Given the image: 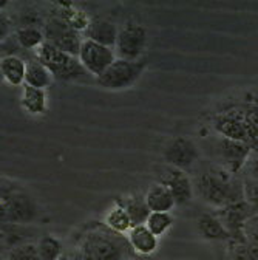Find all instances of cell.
Returning a JSON list of instances; mask_svg holds the SVG:
<instances>
[{"instance_id":"29","label":"cell","mask_w":258,"mask_h":260,"mask_svg":"<svg viewBox=\"0 0 258 260\" xmlns=\"http://www.w3.org/2000/svg\"><path fill=\"white\" fill-rule=\"evenodd\" d=\"M11 26H13V20L8 16V13H5L4 10H0V45H2L11 32Z\"/></svg>"},{"instance_id":"10","label":"cell","mask_w":258,"mask_h":260,"mask_svg":"<svg viewBox=\"0 0 258 260\" xmlns=\"http://www.w3.org/2000/svg\"><path fill=\"white\" fill-rule=\"evenodd\" d=\"M78 59L84 67V70L96 79V78H99L118 57L113 48L84 39Z\"/></svg>"},{"instance_id":"13","label":"cell","mask_w":258,"mask_h":260,"mask_svg":"<svg viewBox=\"0 0 258 260\" xmlns=\"http://www.w3.org/2000/svg\"><path fill=\"white\" fill-rule=\"evenodd\" d=\"M118 31H119V26L115 22L104 19V17H93L88 28L84 32V39L115 48V44L118 39Z\"/></svg>"},{"instance_id":"16","label":"cell","mask_w":258,"mask_h":260,"mask_svg":"<svg viewBox=\"0 0 258 260\" xmlns=\"http://www.w3.org/2000/svg\"><path fill=\"white\" fill-rule=\"evenodd\" d=\"M20 107L29 116H42L48 109V96L47 90L29 87L26 84L22 85L20 93Z\"/></svg>"},{"instance_id":"26","label":"cell","mask_w":258,"mask_h":260,"mask_svg":"<svg viewBox=\"0 0 258 260\" xmlns=\"http://www.w3.org/2000/svg\"><path fill=\"white\" fill-rule=\"evenodd\" d=\"M36 246H38L41 260H59V257L62 254V242L51 234L41 237L38 240Z\"/></svg>"},{"instance_id":"22","label":"cell","mask_w":258,"mask_h":260,"mask_svg":"<svg viewBox=\"0 0 258 260\" xmlns=\"http://www.w3.org/2000/svg\"><path fill=\"white\" fill-rule=\"evenodd\" d=\"M14 39L22 50L38 51L45 44L44 29L38 26H23L14 31Z\"/></svg>"},{"instance_id":"9","label":"cell","mask_w":258,"mask_h":260,"mask_svg":"<svg viewBox=\"0 0 258 260\" xmlns=\"http://www.w3.org/2000/svg\"><path fill=\"white\" fill-rule=\"evenodd\" d=\"M163 158L167 166L189 172L198 165L200 149L195 144V141L190 138L175 137L166 144Z\"/></svg>"},{"instance_id":"11","label":"cell","mask_w":258,"mask_h":260,"mask_svg":"<svg viewBox=\"0 0 258 260\" xmlns=\"http://www.w3.org/2000/svg\"><path fill=\"white\" fill-rule=\"evenodd\" d=\"M212 127L218 137L250 144L249 134H247L246 125L243 122L241 106L229 107V109L215 113L212 118Z\"/></svg>"},{"instance_id":"8","label":"cell","mask_w":258,"mask_h":260,"mask_svg":"<svg viewBox=\"0 0 258 260\" xmlns=\"http://www.w3.org/2000/svg\"><path fill=\"white\" fill-rule=\"evenodd\" d=\"M250 152H252V146L249 143L234 141L218 135L215 138V144H213L215 165L221 166L223 169L234 175L243 171Z\"/></svg>"},{"instance_id":"2","label":"cell","mask_w":258,"mask_h":260,"mask_svg":"<svg viewBox=\"0 0 258 260\" xmlns=\"http://www.w3.org/2000/svg\"><path fill=\"white\" fill-rule=\"evenodd\" d=\"M38 215L31 195L8 181H0V224H28Z\"/></svg>"},{"instance_id":"25","label":"cell","mask_w":258,"mask_h":260,"mask_svg":"<svg viewBox=\"0 0 258 260\" xmlns=\"http://www.w3.org/2000/svg\"><path fill=\"white\" fill-rule=\"evenodd\" d=\"M243 122L250 138V144L258 140V100H249L241 106Z\"/></svg>"},{"instance_id":"20","label":"cell","mask_w":258,"mask_h":260,"mask_svg":"<svg viewBox=\"0 0 258 260\" xmlns=\"http://www.w3.org/2000/svg\"><path fill=\"white\" fill-rule=\"evenodd\" d=\"M54 78L50 73V70L41 63L38 59L26 62V75H25V84L34 88L47 90L53 84Z\"/></svg>"},{"instance_id":"21","label":"cell","mask_w":258,"mask_h":260,"mask_svg":"<svg viewBox=\"0 0 258 260\" xmlns=\"http://www.w3.org/2000/svg\"><path fill=\"white\" fill-rule=\"evenodd\" d=\"M53 14L60 17L63 22H67L73 29L79 31L82 36H84L85 29L88 28V25L91 22V19L84 11L78 10L71 4H57V10Z\"/></svg>"},{"instance_id":"32","label":"cell","mask_w":258,"mask_h":260,"mask_svg":"<svg viewBox=\"0 0 258 260\" xmlns=\"http://www.w3.org/2000/svg\"><path fill=\"white\" fill-rule=\"evenodd\" d=\"M0 260H8V258H7V255H0Z\"/></svg>"},{"instance_id":"4","label":"cell","mask_w":258,"mask_h":260,"mask_svg":"<svg viewBox=\"0 0 258 260\" xmlns=\"http://www.w3.org/2000/svg\"><path fill=\"white\" fill-rule=\"evenodd\" d=\"M36 59L45 65L56 81H62V82L78 81L87 73L76 56L62 51L50 45L48 42H45L36 51Z\"/></svg>"},{"instance_id":"27","label":"cell","mask_w":258,"mask_h":260,"mask_svg":"<svg viewBox=\"0 0 258 260\" xmlns=\"http://www.w3.org/2000/svg\"><path fill=\"white\" fill-rule=\"evenodd\" d=\"M7 258L8 260H41L38 246L33 242H26V243H22V245L10 249L7 252Z\"/></svg>"},{"instance_id":"17","label":"cell","mask_w":258,"mask_h":260,"mask_svg":"<svg viewBox=\"0 0 258 260\" xmlns=\"http://www.w3.org/2000/svg\"><path fill=\"white\" fill-rule=\"evenodd\" d=\"M198 233L206 240L215 242H232V236L224 223L215 214H203L197 220Z\"/></svg>"},{"instance_id":"23","label":"cell","mask_w":258,"mask_h":260,"mask_svg":"<svg viewBox=\"0 0 258 260\" xmlns=\"http://www.w3.org/2000/svg\"><path fill=\"white\" fill-rule=\"evenodd\" d=\"M122 205L125 206L128 215H130L132 224L133 226H139V224H145L149 215L152 214L145 200H144V195H132L122 202Z\"/></svg>"},{"instance_id":"1","label":"cell","mask_w":258,"mask_h":260,"mask_svg":"<svg viewBox=\"0 0 258 260\" xmlns=\"http://www.w3.org/2000/svg\"><path fill=\"white\" fill-rule=\"evenodd\" d=\"M193 189L198 197L215 209H223L229 205L244 200L243 183L235 180V175L218 165L210 166L193 181Z\"/></svg>"},{"instance_id":"24","label":"cell","mask_w":258,"mask_h":260,"mask_svg":"<svg viewBox=\"0 0 258 260\" xmlns=\"http://www.w3.org/2000/svg\"><path fill=\"white\" fill-rule=\"evenodd\" d=\"M173 215L170 212H152L145 221V226L149 228V231L161 239V237H164L169 231H170V228L173 226Z\"/></svg>"},{"instance_id":"7","label":"cell","mask_w":258,"mask_h":260,"mask_svg":"<svg viewBox=\"0 0 258 260\" xmlns=\"http://www.w3.org/2000/svg\"><path fill=\"white\" fill-rule=\"evenodd\" d=\"M42 29H44L45 42L78 57L82 41H84L79 31L73 29L67 22H63L60 17H57L54 14H51L45 20Z\"/></svg>"},{"instance_id":"14","label":"cell","mask_w":258,"mask_h":260,"mask_svg":"<svg viewBox=\"0 0 258 260\" xmlns=\"http://www.w3.org/2000/svg\"><path fill=\"white\" fill-rule=\"evenodd\" d=\"M128 245H130L132 251L138 254L139 257H150L158 251L159 246V239L155 237L145 224L133 226L130 233L127 236Z\"/></svg>"},{"instance_id":"15","label":"cell","mask_w":258,"mask_h":260,"mask_svg":"<svg viewBox=\"0 0 258 260\" xmlns=\"http://www.w3.org/2000/svg\"><path fill=\"white\" fill-rule=\"evenodd\" d=\"M144 200L150 212H170L176 203L170 189L163 183H152L144 193Z\"/></svg>"},{"instance_id":"3","label":"cell","mask_w":258,"mask_h":260,"mask_svg":"<svg viewBox=\"0 0 258 260\" xmlns=\"http://www.w3.org/2000/svg\"><path fill=\"white\" fill-rule=\"evenodd\" d=\"M82 254L87 260H127L128 249H132L128 245V240L122 239V236L102 228H96L90 231L82 240Z\"/></svg>"},{"instance_id":"31","label":"cell","mask_w":258,"mask_h":260,"mask_svg":"<svg viewBox=\"0 0 258 260\" xmlns=\"http://www.w3.org/2000/svg\"><path fill=\"white\" fill-rule=\"evenodd\" d=\"M2 57H4V54H2V51H0V62H2ZM4 82V78H2V70H0V84Z\"/></svg>"},{"instance_id":"18","label":"cell","mask_w":258,"mask_h":260,"mask_svg":"<svg viewBox=\"0 0 258 260\" xmlns=\"http://www.w3.org/2000/svg\"><path fill=\"white\" fill-rule=\"evenodd\" d=\"M26 62L19 54H8L2 57L0 70H2L4 82L11 87H22L25 84L26 75Z\"/></svg>"},{"instance_id":"12","label":"cell","mask_w":258,"mask_h":260,"mask_svg":"<svg viewBox=\"0 0 258 260\" xmlns=\"http://www.w3.org/2000/svg\"><path fill=\"white\" fill-rule=\"evenodd\" d=\"M159 183L166 184L170 189L176 206L189 205L193 199V193H195L193 181L189 177V174L184 171L170 168V166L166 168V171L163 172V175H161V178H159Z\"/></svg>"},{"instance_id":"30","label":"cell","mask_w":258,"mask_h":260,"mask_svg":"<svg viewBox=\"0 0 258 260\" xmlns=\"http://www.w3.org/2000/svg\"><path fill=\"white\" fill-rule=\"evenodd\" d=\"M10 243H8V237L7 233L4 230V226H0V255H5L10 251Z\"/></svg>"},{"instance_id":"28","label":"cell","mask_w":258,"mask_h":260,"mask_svg":"<svg viewBox=\"0 0 258 260\" xmlns=\"http://www.w3.org/2000/svg\"><path fill=\"white\" fill-rule=\"evenodd\" d=\"M246 177V180H250V181H256L258 183V152L256 150H252L246 165L241 171Z\"/></svg>"},{"instance_id":"19","label":"cell","mask_w":258,"mask_h":260,"mask_svg":"<svg viewBox=\"0 0 258 260\" xmlns=\"http://www.w3.org/2000/svg\"><path fill=\"white\" fill-rule=\"evenodd\" d=\"M104 224L108 228L110 231L119 234V236H127L133 228L130 215H128L125 206L122 202L115 203L104 215Z\"/></svg>"},{"instance_id":"6","label":"cell","mask_w":258,"mask_h":260,"mask_svg":"<svg viewBox=\"0 0 258 260\" xmlns=\"http://www.w3.org/2000/svg\"><path fill=\"white\" fill-rule=\"evenodd\" d=\"M147 29L138 22H125L119 26L118 39L115 44V53L118 59L124 60H141L147 50Z\"/></svg>"},{"instance_id":"5","label":"cell","mask_w":258,"mask_h":260,"mask_svg":"<svg viewBox=\"0 0 258 260\" xmlns=\"http://www.w3.org/2000/svg\"><path fill=\"white\" fill-rule=\"evenodd\" d=\"M147 69V59L141 60H124L116 59L110 67L96 78V84L104 90L122 91L133 87Z\"/></svg>"}]
</instances>
